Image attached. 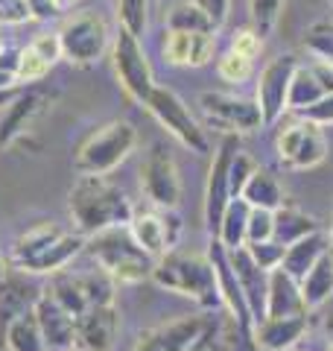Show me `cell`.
Listing matches in <instances>:
<instances>
[{"label":"cell","instance_id":"obj_42","mask_svg":"<svg viewBox=\"0 0 333 351\" xmlns=\"http://www.w3.org/2000/svg\"><path fill=\"white\" fill-rule=\"evenodd\" d=\"M275 211H263V208H251L249 217V228H246V243H263V240H272L275 232Z\"/></svg>","mask_w":333,"mask_h":351},{"label":"cell","instance_id":"obj_56","mask_svg":"<svg viewBox=\"0 0 333 351\" xmlns=\"http://www.w3.org/2000/svg\"><path fill=\"white\" fill-rule=\"evenodd\" d=\"M0 50H3V41H0Z\"/></svg>","mask_w":333,"mask_h":351},{"label":"cell","instance_id":"obj_44","mask_svg":"<svg viewBox=\"0 0 333 351\" xmlns=\"http://www.w3.org/2000/svg\"><path fill=\"white\" fill-rule=\"evenodd\" d=\"M32 21L29 12V0H0V24H27Z\"/></svg>","mask_w":333,"mask_h":351},{"label":"cell","instance_id":"obj_11","mask_svg":"<svg viewBox=\"0 0 333 351\" xmlns=\"http://www.w3.org/2000/svg\"><path fill=\"white\" fill-rule=\"evenodd\" d=\"M140 188L147 193V199L155 208H161V211H173L179 205L182 196L179 170H175V161L164 144H155L149 149V156L140 167Z\"/></svg>","mask_w":333,"mask_h":351},{"label":"cell","instance_id":"obj_40","mask_svg":"<svg viewBox=\"0 0 333 351\" xmlns=\"http://www.w3.org/2000/svg\"><path fill=\"white\" fill-rule=\"evenodd\" d=\"M258 170V164H254L246 152L237 149V156L234 161H231V173H228V188H231V199H240L243 196V188H246V182H249V176Z\"/></svg>","mask_w":333,"mask_h":351},{"label":"cell","instance_id":"obj_2","mask_svg":"<svg viewBox=\"0 0 333 351\" xmlns=\"http://www.w3.org/2000/svg\"><path fill=\"white\" fill-rule=\"evenodd\" d=\"M85 249L114 284H138L143 278H152L155 258L138 246L129 226H117L94 234L85 243Z\"/></svg>","mask_w":333,"mask_h":351},{"label":"cell","instance_id":"obj_50","mask_svg":"<svg viewBox=\"0 0 333 351\" xmlns=\"http://www.w3.org/2000/svg\"><path fill=\"white\" fill-rule=\"evenodd\" d=\"M18 94H21V91H15V88H12V91H0V112H3V108H6L9 103H12Z\"/></svg>","mask_w":333,"mask_h":351},{"label":"cell","instance_id":"obj_9","mask_svg":"<svg viewBox=\"0 0 333 351\" xmlns=\"http://www.w3.org/2000/svg\"><path fill=\"white\" fill-rule=\"evenodd\" d=\"M210 325L208 316H182L140 334L132 351H205Z\"/></svg>","mask_w":333,"mask_h":351},{"label":"cell","instance_id":"obj_15","mask_svg":"<svg viewBox=\"0 0 333 351\" xmlns=\"http://www.w3.org/2000/svg\"><path fill=\"white\" fill-rule=\"evenodd\" d=\"M240 149L237 135H225L217 147L214 164H210L208 173V191H205V226L208 232L217 234V228L222 223V214L231 202V188H228V173H231V161H234Z\"/></svg>","mask_w":333,"mask_h":351},{"label":"cell","instance_id":"obj_20","mask_svg":"<svg viewBox=\"0 0 333 351\" xmlns=\"http://www.w3.org/2000/svg\"><path fill=\"white\" fill-rule=\"evenodd\" d=\"M217 36L210 32H166L164 41V56L170 64L182 68H202L214 59Z\"/></svg>","mask_w":333,"mask_h":351},{"label":"cell","instance_id":"obj_54","mask_svg":"<svg viewBox=\"0 0 333 351\" xmlns=\"http://www.w3.org/2000/svg\"><path fill=\"white\" fill-rule=\"evenodd\" d=\"M330 263H333V249H330Z\"/></svg>","mask_w":333,"mask_h":351},{"label":"cell","instance_id":"obj_26","mask_svg":"<svg viewBox=\"0 0 333 351\" xmlns=\"http://www.w3.org/2000/svg\"><path fill=\"white\" fill-rule=\"evenodd\" d=\"M272 217H275L272 240H278L281 246H293V243H298L301 237L319 232L316 219L310 217V214H304V211H298L295 205H286V202H284Z\"/></svg>","mask_w":333,"mask_h":351},{"label":"cell","instance_id":"obj_32","mask_svg":"<svg viewBox=\"0 0 333 351\" xmlns=\"http://www.w3.org/2000/svg\"><path fill=\"white\" fill-rule=\"evenodd\" d=\"M166 32H210L214 36L217 27L193 0H182L166 9Z\"/></svg>","mask_w":333,"mask_h":351},{"label":"cell","instance_id":"obj_22","mask_svg":"<svg viewBox=\"0 0 333 351\" xmlns=\"http://www.w3.org/2000/svg\"><path fill=\"white\" fill-rule=\"evenodd\" d=\"M85 243L88 240L79 234V232H64L56 243H50L47 249H41L36 258H29V261H24L21 263V272H32V276H56V272H62L68 263L79 255V252L85 249Z\"/></svg>","mask_w":333,"mask_h":351},{"label":"cell","instance_id":"obj_39","mask_svg":"<svg viewBox=\"0 0 333 351\" xmlns=\"http://www.w3.org/2000/svg\"><path fill=\"white\" fill-rule=\"evenodd\" d=\"M217 71H219V76H222L225 82L240 85V82H246L249 76H251V59L240 56V53H234V50H228L225 56H219Z\"/></svg>","mask_w":333,"mask_h":351},{"label":"cell","instance_id":"obj_43","mask_svg":"<svg viewBox=\"0 0 333 351\" xmlns=\"http://www.w3.org/2000/svg\"><path fill=\"white\" fill-rule=\"evenodd\" d=\"M29 47L38 53V56L44 59V62H50V64H56L62 59V44H59V32H38L36 38L29 41Z\"/></svg>","mask_w":333,"mask_h":351},{"label":"cell","instance_id":"obj_17","mask_svg":"<svg viewBox=\"0 0 333 351\" xmlns=\"http://www.w3.org/2000/svg\"><path fill=\"white\" fill-rule=\"evenodd\" d=\"M117 304H97L76 319V351H111L117 339Z\"/></svg>","mask_w":333,"mask_h":351},{"label":"cell","instance_id":"obj_19","mask_svg":"<svg viewBox=\"0 0 333 351\" xmlns=\"http://www.w3.org/2000/svg\"><path fill=\"white\" fill-rule=\"evenodd\" d=\"M228 261L237 272V281L243 287V295L249 302V311H251V319L254 325H260L266 319V299H269V272L260 269L258 263L251 261V255L246 252V246L240 249H231L228 252Z\"/></svg>","mask_w":333,"mask_h":351},{"label":"cell","instance_id":"obj_10","mask_svg":"<svg viewBox=\"0 0 333 351\" xmlns=\"http://www.w3.org/2000/svg\"><path fill=\"white\" fill-rule=\"evenodd\" d=\"M328 156V141L321 129L310 120H295L278 135V158L290 170H310Z\"/></svg>","mask_w":333,"mask_h":351},{"label":"cell","instance_id":"obj_24","mask_svg":"<svg viewBox=\"0 0 333 351\" xmlns=\"http://www.w3.org/2000/svg\"><path fill=\"white\" fill-rule=\"evenodd\" d=\"M307 313L301 299V284L278 267L269 272V299H266V319H281V316H301Z\"/></svg>","mask_w":333,"mask_h":351},{"label":"cell","instance_id":"obj_16","mask_svg":"<svg viewBox=\"0 0 333 351\" xmlns=\"http://www.w3.org/2000/svg\"><path fill=\"white\" fill-rule=\"evenodd\" d=\"M129 232L132 237L138 240V246L147 252V255H152L155 261H161L166 252H170L175 246V237H179L182 232V223L179 217H175L173 211H140L132 217L129 223Z\"/></svg>","mask_w":333,"mask_h":351},{"label":"cell","instance_id":"obj_57","mask_svg":"<svg viewBox=\"0 0 333 351\" xmlns=\"http://www.w3.org/2000/svg\"><path fill=\"white\" fill-rule=\"evenodd\" d=\"M328 351H333V346H328Z\"/></svg>","mask_w":333,"mask_h":351},{"label":"cell","instance_id":"obj_48","mask_svg":"<svg viewBox=\"0 0 333 351\" xmlns=\"http://www.w3.org/2000/svg\"><path fill=\"white\" fill-rule=\"evenodd\" d=\"M29 12H32V18H53L59 9L53 6V0H29Z\"/></svg>","mask_w":333,"mask_h":351},{"label":"cell","instance_id":"obj_36","mask_svg":"<svg viewBox=\"0 0 333 351\" xmlns=\"http://www.w3.org/2000/svg\"><path fill=\"white\" fill-rule=\"evenodd\" d=\"M249 9H251V21L258 27V36H269L275 29L278 18H281V9H284V0H249Z\"/></svg>","mask_w":333,"mask_h":351},{"label":"cell","instance_id":"obj_33","mask_svg":"<svg viewBox=\"0 0 333 351\" xmlns=\"http://www.w3.org/2000/svg\"><path fill=\"white\" fill-rule=\"evenodd\" d=\"M321 97H325V88L319 82L316 68H301V64H298L293 82H290V100H286V108L304 112V108L316 106Z\"/></svg>","mask_w":333,"mask_h":351},{"label":"cell","instance_id":"obj_23","mask_svg":"<svg viewBox=\"0 0 333 351\" xmlns=\"http://www.w3.org/2000/svg\"><path fill=\"white\" fill-rule=\"evenodd\" d=\"M307 313L301 316H281V319H263L254 325V343L266 351H290L298 339L307 334Z\"/></svg>","mask_w":333,"mask_h":351},{"label":"cell","instance_id":"obj_25","mask_svg":"<svg viewBox=\"0 0 333 351\" xmlns=\"http://www.w3.org/2000/svg\"><path fill=\"white\" fill-rule=\"evenodd\" d=\"M328 252H330V237H328V234H321V232H313V234L301 237L298 243L286 246L281 269L286 272V276H293L295 281H301L307 272L313 269L316 263L328 255Z\"/></svg>","mask_w":333,"mask_h":351},{"label":"cell","instance_id":"obj_41","mask_svg":"<svg viewBox=\"0 0 333 351\" xmlns=\"http://www.w3.org/2000/svg\"><path fill=\"white\" fill-rule=\"evenodd\" d=\"M304 44L316 56L325 62V64H333V24H316L313 29L307 32Z\"/></svg>","mask_w":333,"mask_h":351},{"label":"cell","instance_id":"obj_46","mask_svg":"<svg viewBox=\"0 0 333 351\" xmlns=\"http://www.w3.org/2000/svg\"><path fill=\"white\" fill-rule=\"evenodd\" d=\"M301 117L310 120V123H316V126H330L333 123V94H325L316 106L304 108Z\"/></svg>","mask_w":333,"mask_h":351},{"label":"cell","instance_id":"obj_34","mask_svg":"<svg viewBox=\"0 0 333 351\" xmlns=\"http://www.w3.org/2000/svg\"><path fill=\"white\" fill-rule=\"evenodd\" d=\"M155 0H117V15H120V27L132 32L135 38H140L147 32V18Z\"/></svg>","mask_w":333,"mask_h":351},{"label":"cell","instance_id":"obj_1","mask_svg":"<svg viewBox=\"0 0 333 351\" xmlns=\"http://www.w3.org/2000/svg\"><path fill=\"white\" fill-rule=\"evenodd\" d=\"M71 217L76 223V232L82 237H94L99 232L117 226H129L135 211L126 199V193L111 184L106 176H79L68 196Z\"/></svg>","mask_w":333,"mask_h":351},{"label":"cell","instance_id":"obj_29","mask_svg":"<svg viewBox=\"0 0 333 351\" xmlns=\"http://www.w3.org/2000/svg\"><path fill=\"white\" fill-rule=\"evenodd\" d=\"M249 217H251V205L246 199H231L225 214H222V223L217 228V240L228 252L246 246V228H249Z\"/></svg>","mask_w":333,"mask_h":351},{"label":"cell","instance_id":"obj_27","mask_svg":"<svg viewBox=\"0 0 333 351\" xmlns=\"http://www.w3.org/2000/svg\"><path fill=\"white\" fill-rule=\"evenodd\" d=\"M298 284H301V299H304L307 313L316 311V307H321L325 302H330L333 299V263H330V252Z\"/></svg>","mask_w":333,"mask_h":351},{"label":"cell","instance_id":"obj_6","mask_svg":"<svg viewBox=\"0 0 333 351\" xmlns=\"http://www.w3.org/2000/svg\"><path fill=\"white\" fill-rule=\"evenodd\" d=\"M62 44V56L73 64H94L108 50V24L97 12H79L64 18V24L56 29Z\"/></svg>","mask_w":333,"mask_h":351},{"label":"cell","instance_id":"obj_12","mask_svg":"<svg viewBox=\"0 0 333 351\" xmlns=\"http://www.w3.org/2000/svg\"><path fill=\"white\" fill-rule=\"evenodd\" d=\"M205 117L214 126H219L225 135H237V132H254L263 126L260 117V106L246 97H234V94H222V91H205L199 97Z\"/></svg>","mask_w":333,"mask_h":351},{"label":"cell","instance_id":"obj_28","mask_svg":"<svg viewBox=\"0 0 333 351\" xmlns=\"http://www.w3.org/2000/svg\"><path fill=\"white\" fill-rule=\"evenodd\" d=\"M240 199H246L251 208H263V211H278V208L284 205V193H281V184L275 182V176L269 170H263L258 167L251 176H249V182H246V188H243V196Z\"/></svg>","mask_w":333,"mask_h":351},{"label":"cell","instance_id":"obj_37","mask_svg":"<svg viewBox=\"0 0 333 351\" xmlns=\"http://www.w3.org/2000/svg\"><path fill=\"white\" fill-rule=\"evenodd\" d=\"M246 252H249L251 261L258 263L260 269L272 272V269H278V267L284 263V252H286V246H281L278 240H263V243H246Z\"/></svg>","mask_w":333,"mask_h":351},{"label":"cell","instance_id":"obj_51","mask_svg":"<svg viewBox=\"0 0 333 351\" xmlns=\"http://www.w3.org/2000/svg\"><path fill=\"white\" fill-rule=\"evenodd\" d=\"M73 3H76V0H53V6L59 9V12H62V9H71Z\"/></svg>","mask_w":333,"mask_h":351},{"label":"cell","instance_id":"obj_49","mask_svg":"<svg viewBox=\"0 0 333 351\" xmlns=\"http://www.w3.org/2000/svg\"><path fill=\"white\" fill-rule=\"evenodd\" d=\"M18 82V76L15 73H6V71H0V91H12Z\"/></svg>","mask_w":333,"mask_h":351},{"label":"cell","instance_id":"obj_5","mask_svg":"<svg viewBox=\"0 0 333 351\" xmlns=\"http://www.w3.org/2000/svg\"><path fill=\"white\" fill-rule=\"evenodd\" d=\"M56 302H59L64 311H68L73 319L88 311V307L97 304H111L114 302V281H111L106 272H91V276H73V272H56L50 278L47 290Z\"/></svg>","mask_w":333,"mask_h":351},{"label":"cell","instance_id":"obj_38","mask_svg":"<svg viewBox=\"0 0 333 351\" xmlns=\"http://www.w3.org/2000/svg\"><path fill=\"white\" fill-rule=\"evenodd\" d=\"M50 68H53V64L44 62L38 53L27 44V47L21 50V56H18V73H15V76H18V82H38V80H44V76H47Z\"/></svg>","mask_w":333,"mask_h":351},{"label":"cell","instance_id":"obj_8","mask_svg":"<svg viewBox=\"0 0 333 351\" xmlns=\"http://www.w3.org/2000/svg\"><path fill=\"white\" fill-rule=\"evenodd\" d=\"M147 108H149V114L158 120V123L170 132L175 141H179V144H184L187 149H193V152H208L205 132L199 129V123L190 114V108L182 103L179 94H173L170 88L155 85V91L149 94V100H147Z\"/></svg>","mask_w":333,"mask_h":351},{"label":"cell","instance_id":"obj_45","mask_svg":"<svg viewBox=\"0 0 333 351\" xmlns=\"http://www.w3.org/2000/svg\"><path fill=\"white\" fill-rule=\"evenodd\" d=\"M260 47H263V41L254 29H240V32H234V38H231V50L240 53V56H246V59L258 56Z\"/></svg>","mask_w":333,"mask_h":351},{"label":"cell","instance_id":"obj_30","mask_svg":"<svg viewBox=\"0 0 333 351\" xmlns=\"http://www.w3.org/2000/svg\"><path fill=\"white\" fill-rule=\"evenodd\" d=\"M62 234H64V228H62L59 223H38V226L27 228V232L15 240L12 263H15V267H21L24 261L36 258L41 249H47L50 243H56V240H59Z\"/></svg>","mask_w":333,"mask_h":351},{"label":"cell","instance_id":"obj_52","mask_svg":"<svg viewBox=\"0 0 333 351\" xmlns=\"http://www.w3.org/2000/svg\"><path fill=\"white\" fill-rule=\"evenodd\" d=\"M6 281V261H3V255H0V284Z\"/></svg>","mask_w":333,"mask_h":351},{"label":"cell","instance_id":"obj_35","mask_svg":"<svg viewBox=\"0 0 333 351\" xmlns=\"http://www.w3.org/2000/svg\"><path fill=\"white\" fill-rule=\"evenodd\" d=\"M32 304H36V302L27 299V290L21 287V284H15V281H3V284H0V319H3L6 325L12 322L15 316L32 311Z\"/></svg>","mask_w":333,"mask_h":351},{"label":"cell","instance_id":"obj_4","mask_svg":"<svg viewBox=\"0 0 333 351\" xmlns=\"http://www.w3.org/2000/svg\"><path fill=\"white\" fill-rule=\"evenodd\" d=\"M135 144H138V129L129 120H111L79 147L73 167L79 176H106L129 158Z\"/></svg>","mask_w":333,"mask_h":351},{"label":"cell","instance_id":"obj_21","mask_svg":"<svg viewBox=\"0 0 333 351\" xmlns=\"http://www.w3.org/2000/svg\"><path fill=\"white\" fill-rule=\"evenodd\" d=\"M44 103H47V94L44 91H24L3 108V117H0V149L15 144V141L24 135L27 126L44 108Z\"/></svg>","mask_w":333,"mask_h":351},{"label":"cell","instance_id":"obj_18","mask_svg":"<svg viewBox=\"0 0 333 351\" xmlns=\"http://www.w3.org/2000/svg\"><path fill=\"white\" fill-rule=\"evenodd\" d=\"M32 313H36V319H38L47 351H73L76 348V319L50 293L38 295L36 304H32Z\"/></svg>","mask_w":333,"mask_h":351},{"label":"cell","instance_id":"obj_13","mask_svg":"<svg viewBox=\"0 0 333 351\" xmlns=\"http://www.w3.org/2000/svg\"><path fill=\"white\" fill-rule=\"evenodd\" d=\"M295 68H298V59L293 56V53H284V56L272 59L263 68L260 82H258V106H260L263 126H272V123H278V120L284 117Z\"/></svg>","mask_w":333,"mask_h":351},{"label":"cell","instance_id":"obj_14","mask_svg":"<svg viewBox=\"0 0 333 351\" xmlns=\"http://www.w3.org/2000/svg\"><path fill=\"white\" fill-rule=\"evenodd\" d=\"M208 261L214 263L219 299H222V304H225V311H228V319L234 322L246 337H254V319H251L249 302H246V295H243V287H240V281H237V272H234V267H231V261H228V249L222 246L219 240L210 243Z\"/></svg>","mask_w":333,"mask_h":351},{"label":"cell","instance_id":"obj_58","mask_svg":"<svg viewBox=\"0 0 333 351\" xmlns=\"http://www.w3.org/2000/svg\"><path fill=\"white\" fill-rule=\"evenodd\" d=\"M330 71H333V64H330Z\"/></svg>","mask_w":333,"mask_h":351},{"label":"cell","instance_id":"obj_47","mask_svg":"<svg viewBox=\"0 0 333 351\" xmlns=\"http://www.w3.org/2000/svg\"><path fill=\"white\" fill-rule=\"evenodd\" d=\"M193 3L202 9V12H205L210 21H214L217 29L225 24V18H228V3H231V0H193Z\"/></svg>","mask_w":333,"mask_h":351},{"label":"cell","instance_id":"obj_3","mask_svg":"<svg viewBox=\"0 0 333 351\" xmlns=\"http://www.w3.org/2000/svg\"><path fill=\"white\" fill-rule=\"evenodd\" d=\"M152 281L164 290L190 295L196 304L202 307H217L222 304L219 287H217V272L208 255H184V252H166L161 261H155Z\"/></svg>","mask_w":333,"mask_h":351},{"label":"cell","instance_id":"obj_53","mask_svg":"<svg viewBox=\"0 0 333 351\" xmlns=\"http://www.w3.org/2000/svg\"><path fill=\"white\" fill-rule=\"evenodd\" d=\"M325 328H328V337H330V346H333V316H328V322H325Z\"/></svg>","mask_w":333,"mask_h":351},{"label":"cell","instance_id":"obj_31","mask_svg":"<svg viewBox=\"0 0 333 351\" xmlns=\"http://www.w3.org/2000/svg\"><path fill=\"white\" fill-rule=\"evenodd\" d=\"M6 348L9 351H47V343H44L38 319L32 311L15 316L6 325Z\"/></svg>","mask_w":333,"mask_h":351},{"label":"cell","instance_id":"obj_7","mask_svg":"<svg viewBox=\"0 0 333 351\" xmlns=\"http://www.w3.org/2000/svg\"><path fill=\"white\" fill-rule=\"evenodd\" d=\"M111 56H114V73L120 85L126 88V94L135 103L147 106L149 94L155 91V80H152V68L147 62V53L140 47V38H135L132 32H126L120 27L114 47H111Z\"/></svg>","mask_w":333,"mask_h":351},{"label":"cell","instance_id":"obj_55","mask_svg":"<svg viewBox=\"0 0 333 351\" xmlns=\"http://www.w3.org/2000/svg\"><path fill=\"white\" fill-rule=\"evenodd\" d=\"M330 237H333V223H330Z\"/></svg>","mask_w":333,"mask_h":351}]
</instances>
